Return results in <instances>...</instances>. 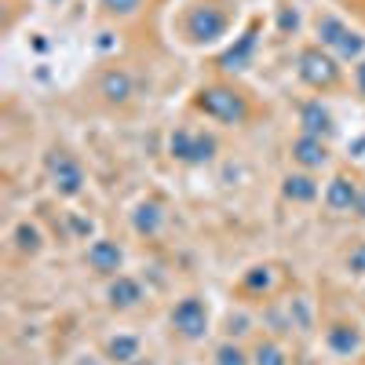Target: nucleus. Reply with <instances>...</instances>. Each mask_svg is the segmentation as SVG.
<instances>
[{
  "label": "nucleus",
  "instance_id": "18",
  "mask_svg": "<svg viewBox=\"0 0 365 365\" xmlns=\"http://www.w3.org/2000/svg\"><path fill=\"white\" fill-rule=\"evenodd\" d=\"M11 241H15V249H19L22 256H37V252L44 249V234H41V227H37V223H29V220H22V223L15 227Z\"/></svg>",
  "mask_w": 365,
  "mask_h": 365
},
{
  "label": "nucleus",
  "instance_id": "10",
  "mask_svg": "<svg viewBox=\"0 0 365 365\" xmlns=\"http://www.w3.org/2000/svg\"><path fill=\"white\" fill-rule=\"evenodd\" d=\"M299 132L314 135V139H332L336 135V120H332V113L322 106V99H307L299 106Z\"/></svg>",
  "mask_w": 365,
  "mask_h": 365
},
{
  "label": "nucleus",
  "instance_id": "21",
  "mask_svg": "<svg viewBox=\"0 0 365 365\" xmlns=\"http://www.w3.org/2000/svg\"><path fill=\"white\" fill-rule=\"evenodd\" d=\"M252 365H289V358H285V351H282L278 340H263L252 351Z\"/></svg>",
  "mask_w": 365,
  "mask_h": 365
},
{
  "label": "nucleus",
  "instance_id": "20",
  "mask_svg": "<svg viewBox=\"0 0 365 365\" xmlns=\"http://www.w3.org/2000/svg\"><path fill=\"white\" fill-rule=\"evenodd\" d=\"M241 285H245L249 292H259V296H267L270 289H274V267H252L245 278H241Z\"/></svg>",
  "mask_w": 365,
  "mask_h": 365
},
{
  "label": "nucleus",
  "instance_id": "8",
  "mask_svg": "<svg viewBox=\"0 0 365 365\" xmlns=\"http://www.w3.org/2000/svg\"><path fill=\"white\" fill-rule=\"evenodd\" d=\"M358 194H361V187H358L351 175H332V179H329V187H325V194H322V201H325L329 212H336V216H347V212L358 208Z\"/></svg>",
  "mask_w": 365,
  "mask_h": 365
},
{
  "label": "nucleus",
  "instance_id": "22",
  "mask_svg": "<svg viewBox=\"0 0 365 365\" xmlns=\"http://www.w3.org/2000/svg\"><path fill=\"white\" fill-rule=\"evenodd\" d=\"M216 365H252V354L245 347H237L234 340L216 347Z\"/></svg>",
  "mask_w": 365,
  "mask_h": 365
},
{
  "label": "nucleus",
  "instance_id": "12",
  "mask_svg": "<svg viewBox=\"0 0 365 365\" xmlns=\"http://www.w3.org/2000/svg\"><path fill=\"white\" fill-rule=\"evenodd\" d=\"M325 347L336 358H354L361 351V329L354 322H332L325 329Z\"/></svg>",
  "mask_w": 365,
  "mask_h": 365
},
{
  "label": "nucleus",
  "instance_id": "26",
  "mask_svg": "<svg viewBox=\"0 0 365 365\" xmlns=\"http://www.w3.org/2000/svg\"><path fill=\"white\" fill-rule=\"evenodd\" d=\"M296 26H299V15L292 8H282V34H289V29H296Z\"/></svg>",
  "mask_w": 365,
  "mask_h": 365
},
{
  "label": "nucleus",
  "instance_id": "17",
  "mask_svg": "<svg viewBox=\"0 0 365 365\" xmlns=\"http://www.w3.org/2000/svg\"><path fill=\"white\" fill-rule=\"evenodd\" d=\"M285 311H289V322H292V329L296 332H314V303L307 299V296H292L289 303H285Z\"/></svg>",
  "mask_w": 365,
  "mask_h": 365
},
{
  "label": "nucleus",
  "instance_id": "13",
  "mask_svg": "<svg viewBox=\"0 0 365 365\" xmlns=\"http://www.w3.org/2000/svg\"><path fill=\"white\" fill-rule=\"evenodd\" d=\"M256 44H259V22H252V26L245 29V34H241V37L234 41V48H230V51H223L220 66H223V70H230V73L249 70L252 55H256Z\"/></svg>",
  "mask_w": 365,
  "mask_h": 365
},
{
  "label": "nucleus",
  "instance_id": "7",
  "mask_svg": "<svg viewBox=\"0 0 365 365\" xmlns=\"http://www.w3.org/2000/svg\"><path fill=\"white\" fill-rule=\"evenodd\" d=\"M84 259H88V267L96 274H103V278H117V270L125 267V249H120L117 241H110V237H96L88 245Z\"/></svg>",
  "mask_w": 365,
  "mask_h": 365
},
{
  "label": "nucleus",
  "instance_id": "3",
  "mask_svg": "<svg viewBox=\"0 0 365 365\" xmlns=\"http://www.w3.org/2000/svg\"><path fill=\"white\" fill-rule=\"evenodd\" d=\"M314 34H318V44L325 51H332L336 58H351V63L365 58V37L358 34V29H351L344 19H336V15H318Z\"/></svg>",
  "mask_w": 365,
  "mask_h": 365
},
{
  "label": "nucleus",
  "instance_id": "5",
  "mask_svg": "<svg viewBox=\"0 0 365 365\" xmlns=\"http://www.w3.org/2000/svg\"><path fill=\"white\" fill-rule=\"evenodd\" d=\"M44 168H48L51 190H55L58 197H77V194L84 190V182H88L81 161H77L73 154H66V150H51L48 161H44Z\"/></svg>",
  "mask_w": 365,
  "mask_h": 365
},
{
  "label": "nucleus",
  "instance_id": "29",
  "mask_svg": "<svg viewBox=\"0 0 365 365\" xmlns=\"http://www.w3.org/2000/svg\"><path fill=\"white\" fill-rule=\"evenodd\" d=\"M77 365H103V358H99V354H81Z\"/></svg>",
  "mask_w": 365,
  "mask_h": 365
},
{
  "label": "nucleus",
  "instance_id": "30",
  "mask_svg": "<svg viewBox=\"0 0 365 365\" xmlns=\"http://www.w3.org/2000/svg\"><path fill=\"white\" fill-rule=\"evenodd\" d=\"M354 212H358V220H365V187H361V194H358V208H354Z\"/></svg>",
  "mask_w": 365,
  "mask_h": 365
},
{
  "label": "nucleus",
  "instance_id": "14",
  "mask_svg": "<svg viewBox=\"0 0 365 365\" xmlns=\"http://www.w3.org/2000/svg\"><path fill=\"white\" fill-rule=\"evenodd\" d=\"M282 197L285 201H292V205H311V201H318V179H314V172H289L285 179H282Z\"/></svg>",
  "mask_w": 365,
  "mask_h": 365
},
{
  "label": "nucleus",
  "instance_id": "31",
  "mask_svg": "<svg viewBox=\"0 0 365 365\" xmlns=\"http://www.w3.org/2000/svg\"><path fill=\"white\" fill-rule=\"evenodd\" d=\"M132 365H158V361H154V358H143V354H139V358H135Z\"/></svg>",
  "mask_w": 365,
  "mask_h": 365
},
{
  "label": "nucleus",
  "instance_id": "1",
  "mask_svg": "<svg viewBox=\"0 0 365 365\" xmlns=\"http://www.w3.org/2000/svg\"><path fill=\"white\" fill-rule=\"evenodd\" d=\"M194 103L208 120H216V125L234 128V125H245V117H249V99L230 84H205Z\"/></svg>",
  "mask_w": 365,
  "mask_h": 365
},
{
  "label": "nucleus",
  "instance_id": "28",
  "mask_svg": "<svg viewBox=\"0 0 365 365\" xmlns=\"http://www.w3.org/2000/svg\"><path fill=\"white\" fill-rule=\"evenodd\" d=\"M73 230H77V234H91V220H77V216H73Z\"/></svg>",
  "mask_w": 365,
  "mask_h": 365
},
{
  "label": "nucleus",
  "instance_id": "16",
  "mask_svg": "<svg viewBox=\"0 0 365 365\" xmlns=\"http://www.w3.org/2000/svg\"><path fill=\"white\" fill-rule=\"evenodd\" d=\"M132 91H135V84H132V77H128L125 70H106L103 81H99V96H103L106 103H113V106L128 103Z\"/></svg>",
  "mask_w": 365,
  "mask_h": 365
},
{
  "label": "nucleus",
  "instance_id": "6",
  "mask_svg": "<svg viewBox=\"0 0 365 365\" xmlns=\"http://www.w3.org/2000/svg\"><path fill=\"white\" fill-rule=\"evenodd\" d=\"M168 322L175 329V336L190 340V344H197V340L208 336V307H205L201 296H182L175 307H172Z\"/></svg>",
  "mask_w": 365,
  "mask_h": 365
},
{
  "label": "nucleus",
  "instance_id": "23",
  "mask_svg": "<svg viewBox=\"0 0 365 365\" xmlns=\"http://www.w3.org/2000/svg\"><path fill=\"white\" fill-rule=\"evenodd\" d=\"M106 15H117V19H128L143 8V0H99Z\"/></svg>",
  "mask_w": 365,
  "mask_h": 365
},
{
  "label": "nucleus",
  "instance_id": "19",
  "mask_svg": "<svg viewBox=\"0 0 365 365\" xmlns=\"http://www.w3.org/2000/svg\"><path fill=\"white\" fill-rule=\"evenodd\" d=\"M106 358L117 365H132L139 358V336H128V332H117L106 344Z\"/></svg>",
  "mask_w": 365,
  "mask_h": 365
},
{
  "label": "nucleus",
  "instance_id": "4",
  "mask_svg": "<svg viewBox=\"0 0 365 365\" xmlns=\"http://www.w3.org/2000/svg\"><path fill=\"white\" fill-rule=\"evenodd\" d=\"M227 11L216 8V4H194L187 11V19H182V34H187V41L194 44H212V41H220L227 34Z\"/></svg>",
  "mask_w": 365,
  "mask_h": 365
},
{
  "label": "nucleus",
  "instance_id": "2",
  "mask_svg": "<svg viewBox=\"0 0 365 365\" xmlns=\"http://www.w3.org/2000/svg\"><path fill=\"white\" fill-rule=\"evenodd\" d=\"M296 73H299V81H303V84L314 88V91H329V88H336V84H340V77H344L340 58L332 55V51H325L322 44H311V48H303V51H299V58H296Z\"/></svg>",
  "mask_w": 365,
  "mask_h": 365
},
{
  "label": "nucleus",
  "instance_id": "9",
  "mask_svg": "<svg viewBox=\"0 0 365 365\" xmlns=\"http://www.w3.org/2000/svg\"><path fill=\"white\" fill-rule=\"evenodd\" d=\"M143 299H146V289H143L139 278H132V274H117V278H110L106 303L113 311H132V307H139Z\"/></svg>",
  "mask_w": 365,
  "mask_h": 365
},
{
  "label": "nucleus",
  "instance_id": "27",
  "mask_svg": "<svg viewBox=\"0 0 365 365\" xmlns=\"http://www.w3.org/2000/svg\"><path fill=\"white\" fill-rule=\"evenodd\" d=\"M354 84H358V91L365 96V58H361V63L354 66Z\"/></svg>",
  "mask_w": 365,
  "mask_h": 365
},
{
  "label": "nucleus",
  "instance_id": "15",
  "mask_svg": "<svg viewBox=\"0 0 365 365\" xmlns=\"http://www.w3.org/2000/svg\"><path fill=\"white\" fill-rule=\"evenodd\" d=\"M161 227H165V205L154 201V197L139 201L135 212H132V230H135L139 237H158Z\"/></svg>",
  "mask_w": 365,
  "mask_h": 365
},
{
  "label": "nucleus",
  "instance_id": "24",
  "mask_svg": "<svg viewBox=\"0 0 365 365\" xmlns=\"http://www.w3.org/2000/svg\"><path fill=\"white\" fill-rule=\"evenodd\" d=\"M227 325H230V340H234V336H249V332H252V318H249L245 311L230 314V318H227Z\"/></svg>",
  "mask_w": 365,
  "mask_h": 365
},
{
  "label": "nucleus",
  "instance_id": "11",
  "mask_svg": "<svg viewBox=\"0 0 365 365\" xmlns=\"http://www.w3.org/2000/svg\"><path fill=\"white\" fill-rule=\"evenodd\" d=\"M289 154H292V161H296L303 172H318V168H325V165H329V146H325V139L303 135V132L292 139Z\"/></svg>",
  "mask_w": 365,
  "mask_h": 365
},
{
  "label": "nucleus",
  "instance_id": "25",
  "mask_svg": "<svg viewBox=\"0 0 365 365\" xmlns=\"http://www.w3.org/2000/svg\"><path fill=\"white\" fill-rule=\"evenodd\" d=\"M347 267H351L354 274H365V241H361V245L347 256Z\"/></svg>",
  "mask_w": 365,
  "mask_h": 365
}]
</instances>
